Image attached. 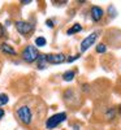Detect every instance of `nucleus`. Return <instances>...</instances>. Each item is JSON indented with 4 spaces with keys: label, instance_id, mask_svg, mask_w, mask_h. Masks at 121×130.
<instances>
[{
    "label": "nucleus",
    "instance_id": "7",
    "mask_svg": "<svg viewBox=\"0 0 121 130\" xmlns=\"http://www.w3.org/2000/svg\"><path fill=\"white\" fill-rule=\"evenodd\" d=\"M91 17L94 21H99L103 17V9L99 7H93L91 8Z\"/></svg>",
    "mask_w": 121,
    "mask_h": 130
},
{
    "label": "nucleus",
    "instance_id": "16",
    "mask_svg": "<svg viewBox=\"0 0 121 130\" xmlns=\"http://www.w3.org/2000/svg\"><path fill=\"white\" fill-rule=\"evenodd\" d=\"M78 57H80V55H75V56H74V57H72V59H69V60H68V61H69V62H70V61H74V60H75V59H78Z\"/></svg>",
    "mask_w": 121,
    "mask_h": 130
},
{
    "label": "nucleus",
    "instance_id": "3",
    "mask_svg": "<svg viewBox=\"0 0 121 130\" xmlns=\"http://www.w3.org/2000/svg\"><path fill=\"white\" fill-rule=\"evenodd\" d=\"M65 118H67V115L65 113H57V115H53L52 117H50L48 120H47V129H53V127H56L60 122L65 121Z\"/></svg>",
    "mask_w": 121,
    "mask_h": 130
},
{
    "label": "nucleus",
    "instance_id": "2",
    "mask_svg": "<svg viewBox=\"0 0 121 130\" xmlns=\"http://www.w3.org/2000/svg\"><path fill=\"white\" fill-rule=\"evenodd\" d=\"M17 115H18V118L21 120V122L22 124H26L29 125L31 122V111H30V108L27 105H22V107H20L18 108V111H17Z\"/></svg>",
    "mask_w": 121,
    "mask_h": 130
},
{
    "label": "nucleus",
    "instance_id": "10",
    "mask_svg": "<svg viewBox=\"0 0 121 130\" xmlns=\"http://www.w3.org/2000/svg\"><path fill=\"white\" fill-rule=\"evenodd\" d=\"M63 78H64V81H67V82H69V81H72L73 78H74V72H65L64 73V75H63Z\"/></svg>",
    "mask_w": 121,
    "mask_h": 130
},
{
    "label": "nucleus",
    "instance_id": "9",
    "mask_svg": "<svg viewBox=\"0 0 121 130\" xmlns=\"http://www.w3.org/2000/svg\"><path fill=\"white\" fill-rule=\"evenodd\" d=\"M81 30H82V26H81V25H78V24H75V25H73V27H72V29H69V30H68V35L74 34V32H78V31H81Z\"/></svg>",
    "mask_w": 121,
    "mask_h": 130
},
{
    "label": "nucleus",
    "instance_id": "13",
    "mask_svg": "<svg viewBox=\"0 0 121 130\" xmlns=\"http://www.w3.org/2000/svg\"><path fill=\"white\" fill-rule=\"evenodd\" d=\"M105 50H107V47H105L104 44H99V46L96 47V52H99V53H103V52H105Z\"/></svg>",
    "mask_w": 121,
    "mask_h": 130
},
{
    "label": "nucleus",
    "instance_id": "12",
    "mask_svg": "<svg viewBox=\"0 0 121 130\" xmlns=\"http://www.w3.org/2000/svg\"><path fill=\"white\" fill-rule=\"evenodd\" d=\"M8 96L5 95V94H0V105H4V104H7L8 103Z\"/></svg>",
    "mask_w": 121,
    "mask_h": 130
},
{
    "label": "nucleus",
    "instance_id": "1",
    "mask_svg": "<svg viewBox=\"0 0 121 130\" xmlns=\"http://www.w3.org/2000/svg\"><path fill=\"white\" fill-rule=\"evenodd\" d=\"M22 59L27 62H33L39 59V52L34 46H27L22 52Z\"/></svg>",
    "mask_w": 121,
    "mask_h": 130
},
{
    "label": "nucleus",
    "instance_id": "14",
    "mask_svg": "<svg viewBox=\"0 0 121 130\" xmlns=\"http://www.w3.org/2000/svg\"><path fill=\"white\" fill-rule=\"evenodd\" d=\"M46 24H47L48 27H53V22H52L51 20H47V22H46Z\"/></svg>",
    "mask_w": 121,
    "mask_h": 130
},
{
    "label": "nucleus",
    "instance_id": "8",
    "mask_svg": "<svg viewBox=\"0 0 121 130\" xmlns=\"http://www.w3.org/2000/svg\"><path fill=\"white\" fill-rule=\"evenodd\" d=\"M0 48H2V51L5 52V53H9V55H16V51L10 47L9 44H7V43H3V44L0 46Z\"/></svg>",
    "mask_w": 121,
    "mask_h": 130
},
{
    "label": "nucleus",
    "instance_id": "4",
    "mask_svg": "<svg viewBox=\"0 0 121 130\" xmlns=\"http://www.w3.org/2000/svg\"><path fill=\"white\" fill-rule=\"evenodd\" d=\"M96 38H98V32H93L91 35H89L87 38H85L82 42H81V52H85L86 50H89L90 48V46L91 44H94V42L96 40Z\"/></svg>",
    "mask_w": 121,
    "mask_h": 130
},
{
    "label": "nucleus",
    "instance_id": "11",
    "mask_svg": "<svg viewBox=\"0 0 121 130\" xmlns=\"http://www.w3.org/2000/svg\"><path fill=\"white\" fill-rule=\"evenodd\" d=\"M46 39L43 38V37H38L37 39H35V44L37 46H39V47H43V46H46Z\"/></svg>",
    "mask_w": 121,
    "mask_h": 130
},
{
    "label": "nucleus",
    "instance_id": "18",
    "mask_svg": "<svg viewBox=\"0 0 121 130\" xmlns=\"http://www.w3.org/2000/svg\"><path fill=\"white\" fill-rule=\"evenodd\" d=\"M120 113H121V109H120Z\"/></svg>",
    "mask_w": 121,
    "mask_h": 130
},
{
    "label": "nucleus",
    "instance_id": "15",
    "mask_svg": "<svg viewBox=\"0 0 121 130\" xmlns=\"http://www.w3.org/2000/svg\"><path fill=\"white\" fill-rule=\"evenodd\" d=\"M3 34H4V29H3V25L0 24V37H3Z\"/></svg>",
    "mask_w": 121,
    "mask_h": 130
},
{
    "label": "nucleus",
    "instance_id": "5",
    "mask_svg": "<svg viewBox=\"0 0 121 130\" xmlns=\"http://www.w3.org/2000/svg\"><path fill=\"white\" fill-rule=\"evenodd\" d=\"M16 27L21 34H29L33 30V25L26 22V21H18V22H16Z\"/></svg>",
    "mask_w": 121,
    "mask_h": 130
},
{
    "label": "nucleus",
    "instance_id": "6",
    "mask_svg": "<svg viewBox=\"0 0 121 130\" xmlns=\"http://www.w3.org/2000/svg\"><path fill=\"white\" fill-rule=\"evenodd\" d=\"M47 62L50 64H60L65 61V56L63 53H57V55H46Z\"/></svg>",
    "mask_w": 121,
    "mask_h": 130
},
{
    "label": "nucleus",
    "instance_id": "17",
    "mask_svg": "<svg viewBox=\"0 0 121 130\" xmlns=\"http://www.w3.org/2000/svg\"><path fill=\"white\" fill-rule=\"evenodd\" d=\"M3 117H4V111L0 108V118H3Z\"/></svg>",
    "mask_w": 121,
    "mask_h": 130
}]
</instances>
